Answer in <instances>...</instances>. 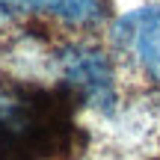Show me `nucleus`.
I'll use <instances>...</instances> for the list:
<instances>
[{
  "label": "nucleus",
  "instance_id": "f03ea898",
  "mask_svg": "<svg viewBox=\"0 0 160 160\" xmlns=\"http://www.w3.org/2000/svg\"><path fill=\"white\" fill-rule=\"evenodd\" d=\"M59 74L74 98H83L95 107H110L116 101L110 59L92 45H65L59 51Z\"/></svg>",
  "mask_w": 160,
  "mask_h": 160
},
{
  "label": "nucleus",
  "instance_id": "7ed1b4c3",
  "mask_svg": "<svg viewBox=\"0 0 160 160\" xmlns=\"http://www.w3.org/2000/svg\"><path fill=\"white\" fill-rule=\"evenodd\" d=\"M116 42L145 77L160 83V6H145L125 15L116 24Z\"/></svg>",
  "mask_w": 160,
  "mask_h": 160
},
{
  "label": "nucleus",
  "instance_id": "20e7f679",
  "mask_svg": "<svg viewBox=\"0 0 160 160\" xmlns=\"http://www.w3.org/2000/svg\"><path fill=\"white\" fill-rule=\"evenodd\" d=\"M0 18H45L68 27H95L107 18L104 0H0Z\"/></svg>",
  "mask_w": 160,
  "mask_h": 160
},
{
  "label": "nucleus",
  "instance_id": "f257e3e1",
  "mask_svg": "<svg viewBox=\"0 0 160 160\" xmlns=\"http://www.w3.org/2000/svg\"><path fill=\"white\" fill-rule=\"evenodd\" d=\"M74 148V92L12 86L0 92V160H59Z\"/></svg>",
  "mask_w": 160,
  "mask_h": 160
}]
</instances>
